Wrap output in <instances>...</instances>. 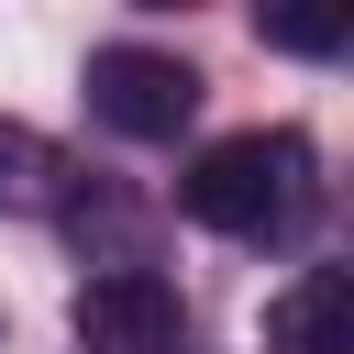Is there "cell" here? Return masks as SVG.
I'll return each mask as SVG.
<instances>
[{"mask_svg":"<svg viewBox=\"0 0 354 354\" xmlns=\"http://www.w3.org/2000/svg\"><path fill=\"white\" fill-rule=\"evenodd\" d=\"M177 199H188V221L266 243V232H288V221L310 210V144H299V133H221V144L177 177Z\"/></svg>","mask_w":354,"mask_h":354,"instance_id":"obj_1","label":"cell"},{"mask_svg":"<svg viewBox=\"0 0 354 354\" xmlns=\"http://www.w3.org/2000/svg\"><path fill=\"white\" fill-rule=\"evenodd\" d=\"M88 111H100L122 144H166V133L199 111V66L166 55V44H100V55H88Z\"/></svg>","mask_w":354,"mask_h":354,"instance_id":"obj_2","label":"cell"},{"mask_svg":"<svg viewBox=\"0 0 354 354\" xmlns=\"http://www.w3.org/2000/svg\"><path fill=\"white\" fill-rule=\"evenodd\" d=\"M177 332H188V310L155 266H100L77 288V343L88 354H177Z\"/></svg>","mask_w":354,"mask_h":354,"instance_id":"obj_3","label":"cell"},{"mask_svg":"<svg viewBox=\"0 0 354 354\" xmlns=\"http://www.w3.org/2000/svg\"><path fill=\"white\" fill-rule=\"evenodd\" d=\"M266 354H354V277L343 266H299L266 299Z\"/></svg>","mask_w":354,"mask_h":354,"instance_id":"obj_4","label":"cell"},{"mask_svg":"<svg viewBox=\"0 0 354 354\" xmlns=\"http://www.w3.org/2000/svg\"><path fill=\"white\" fill-rule=\"evenodd\" d=\"M55 177H66V166H55V144H44L33 122H0V210H44V199H55Z\"/></svg>","mask_w":354,"mask_h":354,"instance_id":"obj_5","label":"cell"},{"mask_svg":"<svg viewBox=\"0 0 354 354\" xmlns=\"http://www.w3.org/2000/svg\"><path fill=\"white\" fill-rule=\"evenodd\" d=\"M266 44H288V55H332L343 33H332V22H266Z\"/></svg>","mask_w":354,"mask_h":354,"instance_id":"obj_6","label":"cell"}]
</instances>
